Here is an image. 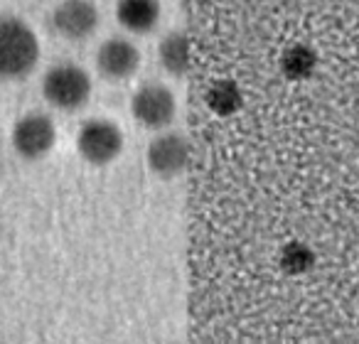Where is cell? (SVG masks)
<instances>
[{
  "label": "cell",
  "mask_w": 359,
  "mask_h": 344,
  "mask_svg": "<svg viewBox=\"0 0 359 344\" xmlns=\"http://www.w3.org/2000/svg\"><path fill=\"white\" fill-rule=\"evenodd\" d=\"M187 160H190V143L182 133L163 130L148 145V167L158 177H177L185 172Z\"/></svg>",
  "instance_id": "cell-7"
},
{
  "label": "cell",
  "mask_w": 359,
  "mask_h": 344,
  "mask_svg": "<svg viewBox=\"0 0 359 344\" xmlns=\"http://www.w3.org/2000/svg\"><path fill=\"white\" fill-rule=\"evenodd\" d=\"M163 6L160 0H118L116 3V20L121 27L133 35H148L158 27Z\"/></svg>",
  "instance_id": "cell-9"
},
{
  "label": "cell",
  "mask_w": 359,
  "mask_h": 344,
  "mask_svg": "<svg viewBox=\"0 0 359 344\" xmlns=\"http://www.w3.org/2000/svg\"><path fill=\"white\" fill-rule=\"evenodd\" d=\"M76 150L89 165H111L123 153V133L109 118H89L76 133Z\"/></svg>",
  "instance_id": "cell-3"
},
{
  "label": "cell",
  "mask_w": 359,
  "mask_h": 344,
  "mask_svg": "<svg viewBox=\"0 0 359 344\" xmlns=\"http://www.w3.org/2000/svg\"><path fill=\"white\" fill-rule=\"evenodd\" d=\"M101 25V13L94 0H62L52 11V27L69 42L89 40Z\"/></svg>",
  "instance_id": "cell-6"
},
{
  "label": "cell",
  "mask_w": 359,
  "mask_h": 344,
  "mask_svg": "<svg viewBox=\"0 0 359 344\" xmlns=\"http://www.w3.org/2000/svg\"><path fill=\"white\" fill-rule=\"evenodd\" d=\"M57 143V125L42 111H30L20 116L13 125V148L22 160H42Z\"/></svg>",
  "instance_id": "cell-4"
},
{
  "label": "cell",
  "mask_w": 359,
  "mask_h": 344,
  "mask_svg": "<svg viewBox=\"0 0 359 344\" xmlns=\"http://www.w3.org/2000/svg\"><path fill=\"white\" fill-rule=\"evenodd\" d=\"M130 113L145 128L163 130L177 116V101H175V94L165 84L148 81L130 99Z\"/></svg>",
  "instance_id": "cell-5"
},
{
  "label": "cell",
  "mask_w": 359,
  "mask_h": 344,
  "mask_svg": "<svg viewBox=\"0 0 359 344\" xmlns=\"http://www.w3.org/2000/svg\"><path fill=\"white\" fill-rule=\"evenodd\" d=\"M158 62L170 76H185L190 69V40L185 32L172 30L160 40Z\"/></svg>",
  "instance_id": "cell-10"
},
{
  "label": "cell",
  "mask_w": 359,
  "mask_h": 344,
  "mask_svg": "<svg viewBox=\"0 0 359 344\" xmlns=\"http://www.w3.org/2000/svg\"><path fill=\"white\" fill-rule=\"evenodd\" d=\"M40 62V40L25 20L0 18V79L15 81L32 74Z\"/></svg>",
  "instance_id": "cell-1"
},
{
  "label": "cell",
  "mask_w": 359,
  "mask_h": 344,
  "mask_svg": "<svg viewBox=\"0 0 359 344\" xmlns=\"http://www.w3.org/2000/svg\"><path fill=\"white\" fill-rule=\"evenodd\" d=\"M140 52L128 37H109L96 50V69L109 81H123L138 71Z\"/></svg>",
  "instance_id": "cell-8"
},
{
  "label": "cell",
  "mask_w": 359,
  "mask_h": 344,
  "mask_svg": "<svg viewBox=\"0 0 359 344\" xmlns=\"http://www.w3.org/2000/svg\"><path fill=\"white\" fill-rule=\"evenodd\" d=\"M42 96L50 106L60 111H79L91 99V76L84 67L74 62H60L50 67L42 79Z\"/></svg>",
  "instance_id": "cell-2"
}]
</instances>
